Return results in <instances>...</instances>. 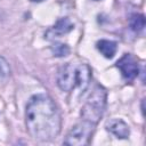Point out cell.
<instances>
[{
  "label": "cell",
  "mask_w": 146,
  "mask_h": 146,
  "mask_svg": "<svg viewBox=\"0 0 146 146\" xmlns=\"http://www.w3.org/2000/svg\"><path fill=\"white\" fill-rule=\"evenodd\" d=\"M9 73H10V68L8 62L0 56V81L6 80L9 76Z\"/></svg>",
  "instance_id": "obj_11"
},
{
  "label": "cell",
  "mask_w": 146,
  "mask_h": 146,
  "mask_svg": "<svg viewBox=\"0 0 146 146\" xmlns=\"http://www.w3.org/2000/svg\"><path fill=\"white\" fill-rule=\"evenodd\" d=\"M91 79V70L88 64L73 65L66 63L59 67L57 73V86L60 90L70 92L75 87H79L82 91L87 89Z\"/></svg>",
  "instance_id": "obj_2"
},
{
  "label": "cell",
  "mask_w": 146,
  "mask_h": 146,
  "mask_svg": "<svg viewBox=\"0 0 146 146\" xmlns=\"http://www.w3.org/2000/svg\"><path fill=\"white\" fill-rule=\"evenodd\" d=\"M105 128H106L107 131H110L116 138H120V139H125L130 135V129H129L128 124L121 119H111V120H108L105 124Z\"/></svg>",
  "instance_id": "obj_6"
},
{
  "label": "cell",
  "mask_w": 146,
  "mask_h": 146,
  "mask_svg": "<svg viewBox=\"0 0 146 146\" xmlns=\"http://www.w3.org/2000/svg\"><path fill=\"white\" fill-rule=\"evenodd\" d=\"M129 24H130V29L133 31V32H141L145 27V17L144 15L141 14H135L130 17V21H129Z\"/></svg>",
  "instance_id": "obj_9"
},
{
  "label": "cell",
  "mask_w": 146,
  "mask_h": 146,
  "mask_svg": "<svg viewBox=\"0 0 146 146\" xmlns=\"http://www.w3.org/2000/svg\"><path fill=\"white\" fill-rule=\"evenodd\" d=\"M116 67L120 70L122 76L127 81H132L139 74L138 62L131 54H124L116 62Z\"/></svg>",
  "instance_id": "obj_5"
},
{
  "label": "cell",
  "mask_w": 146,
  "mask_h": 146,
  "mask_svg": "<svg viewBox=\"0 0 146 146\" xmlns=\"http://www.w3.org/2000/svg\"><path fill=\"white\" fill-rule=\"evenodd\" d=\"M25 125L29 135L38 141H51L59 135L62 117L50 96L38 94L30 98L25 110Z\"/></svg>",
  "instance_id": "obj_1"
},
{
  "label": "cell",
  "mask_w": 146,
  "mask_h": 146,
  "mask_svg": "<svg viewBox=\"0 0 146 146\" xmlns=\"http://www.w3.org/2000/svg\"><path fill=\"white\" fill-rule=\"evenodd\" d=\"M96 124L82 120V122L76 123L66 135L64 140L65 145L70 146H83L89 144V140L92 136Z\"/></svg>",
  "instance_id": "obj_4"
},
{
  "label": "cell",
  "mask_w": 146,
  "mask_h": 146,
  "mask_svg": "<svg viewBox=\"0 0 146 146\" xmlns=\"http://www.w3.org/2000/svg\"><path fill=\"white\" fill-rule=\"evenodd\" d=\"M31 1H33V2H41V1H43V0H31Z\"/></svg>",
  "instance_id": "obj_12"
},
{
  "label": "cell",
  "mask_w": 146,
  "mask_h": 146,
  "mask_svg": "<svg viewBox=\"0 0 146 146\" xmlns=\"http://www.w3.org/2000/svg\"><path fill=\"white\" fill-rule=\"evenodd\" d=\"M51 52L56 57H65L70 54V47L65 43H55L50 47Z\"/></svg>",
  "instance_id": "obj_10"
},
{
  "label": "cell",
  "mask_w": 146,
  "mask_h": 146,
  "mask_svg": "<svg viewBox=\"0 0 146 146\" xmlns=\"http://www.w3.org/2000/svg\"><path fill=\"white\" fill-rule=\"evenodd\" d=\"M74 25L68 17H62L57 21V23L47 32V38H58L64 34H67L73 30Z\"/></svg>",
  "instance_id": "obj_7"
},
{
  "label": "cell",
  "mask_w": 146,
  "mask_h": 146,
  "mask_svg": "<svg viewBox=\"0 0 146 146\" xmlns=\"http://www.w3.org/2000/svg\"><path fill=\"white\" fill-rule=\"evenodd\" d=\"M106 98H107V94L105 88L102 87L100 84H97L89 95L84 105L82 106L81 110L82 120L97 124L104 115L106 108Z\"/></svg>",
  "instance_id": "obj_3"
},
{
  "label": "cell",
  "mask_w": 146,
  "mask_h": 146,
  "mask_svg": "<svg viewBox=\"0 0 146 146\" xmlns=\"http://www.w3.org/2000/svg\"><path fill=\"white\" fill-rule=\"evenodd\" d=\"M97 49L105 58H113L117 50V44L115 41L103 39L97 42Z\"/></svg>",
  "instance_id": "obj_8"
}]
</instances>
